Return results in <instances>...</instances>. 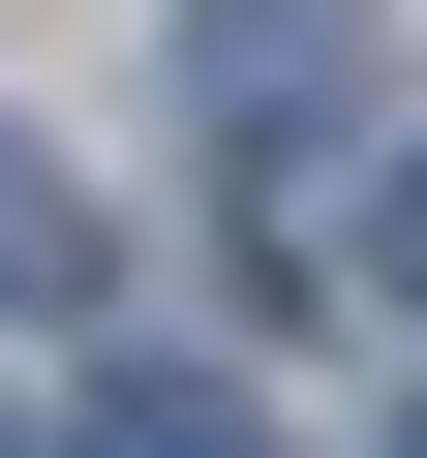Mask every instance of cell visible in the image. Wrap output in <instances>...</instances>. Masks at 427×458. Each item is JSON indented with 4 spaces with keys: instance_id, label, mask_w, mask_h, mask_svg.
Segmentation results:
<instances>
[{
    "instance_id": "1",
    "label": "cell",
    "mask_w": 427,
    "mask_h": 458,
    "mask_svg": "<svg viewBox=\"0 0 427 458\" xmlns=\"http://www.w3.org/2000/svg\"><path fill=\"white\" fill-rule=\"evenodd\" d=\"M183 123L245 153V183H306L366 123V31H336V0H183Z\"/></svg>"
},
{
    "instance_id": "2",
    "label": "cell",
    "mask_w": 427,
    "mask_h": 458,
    "mask_svg": "<svg viewBox=\"0 0 427 458\" xmlns=\"http://www.w3.org/2000/svg\"><path fill=\"white\" fill-rule=\"evenodd\" d=\"M0 306H92V183H62L31 123H0Z\"/></svg>"
},
{
    "instance_id": "3",
    "label": "cell",
    "mask_w": 427,
    "mask_h": 458,
    "mask_svg": "<svg viewBox=\"0 0 427 458\" xmlns=\"http://www.w3.org/2000/svg\"><path fill=\"white\" fill-rule=\"evenodd\" d=\"M62 458H275V428H245V397H214V367H122V397H92Z\"/></svg>"
},
{
    "instance_id": "4",
    "label": "cell",
    "mask_w": 427,
    "mask_h": 458,
    "mask_svg": "<svg viewBox=\"0 0 427 458\" xmlns=\"http://www.w3.org/2000/svg\"><path fill=\"white\" fill-rule=\"evenodd\" d=\"M366 306H427V183H397V214H366Z\"/></svg>"
},
{
    "instance_id": "5",
    "label": "cell",
    "mask_w": 427,
    "mask_h": 458,
    "mask_svg": "<svg viewBox=\"0 0 427 458\" xmlns=\"http://www.w3.org/2000/svg\"><path fill=\"white\" fill-rule=\"evenodd\" d=\"M0 458H31V428H0Z\"/></svg>"
},
{
    "instance_id": "6",
    "label": "cell",
    "mask_w": 427,
    "mask_h": 458,
    "mask_svg": "<svg viewBox=\"0 0 427 458\" xmlns=\"http://www.w3.org/2000/svg\"><path fill=\"white\" fill-rule=\"evenodd\" d=\"M397 458H427V428H397Z\"/></svg>"
}]
</instances>
